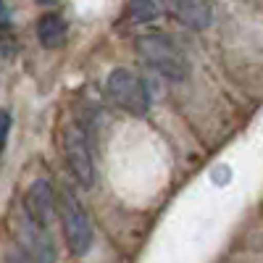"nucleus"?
I'll return each mask as SVG.
<instances>
[{
    "instance_id": "3",
    "label": "nucleus",
    "mask_w": 263,
    "mask_h": 263,
    "mask_svg": "<svg viewBox=\"0 0 263 263\" xmlns=\"http://www.w3.org/2000/svg\"><path fill=\"white\" fill-rule=\"evenodd\" d=\"M105 92L111 98V103H116L121 111L132 116H145L150 108V95H147L145 82L129 69H114L108 74Z\"/></svg>"
},
{
    "instance_id": "12",
    "label": "nucleus",
    "mask_w": 263,
    "mask_h": 263,
    "mask_svg": "<svg viewBox=\"0 0 263 263\" xmlns=\"http://www.w3.org/2000/svg\"><path fill=\"white\" fill-rule=\"evenodd\" d=\"M11 24V13H8V6L6 0H0V27H8Z\"/></svg>"
},
{
    "instance_id": "13",
    "label": "nucleus",
    "mask_w": 263,
    "mask_h": 263,
    "mask_svg": "<svg viewBox=\"0 0 263 263\" xmlns=\"http://www.w3.org/2000/svg\"><path fill=\"white\" fill-rule=\"evenodd\" d=\"M40 3H55V0H40Z\"/></svg>"
},
{
    "instance_id": "2",
    "label": "nucleus",
    "mask_w": 263,
    "mask_h": 263,
    "mask_svg": "<svg viewBox=\"0 0 263 263\" xmlns=\"http://www.w3.org/2000/svg\"><path fill=\"white\" fill-rule=\"evenodd\" d=\"M58 216H61V227H63V237H66L69 250L74 255H84L92 245V227H90V218H87V211L79 203V197L66 187L58 195Z\"/></svg>"
},
{
    "instance_id": "6",
    "label": "nucleus",
    "mask_w": 263,
    "mask_h": 263,
    "mask_svg": "<svg viewBox=\"0 0 263 263\" xmlns=\"http://www.w3.org/2000/svg\"><path fill=\"white\" fill-rule=\"evenodd\" d=\"M161 6L179 21V24L190 29H205L211 27V3L208 0H161Z\"/></svg>"
},
{
    "instance_id": "9",
    "label": "nucleus",
    "mask_w": 263,
    "mask_h": 263,
    "mask_svg": "<svg viewBox=\"0 0 263 263\" xmlns=\"http://www.w3.org/2000/svg\"><path fill=\"white\" fill-rule=\"evenodd\" d=\"M126 13L132 21L142 24V21H153L158 16V6H156V0H129Z\"/></svg>"
},
{
    "instance_id": "7",
    "label": "nucleus",
    "mask_w": 263,
    "mask_h": 263,
    "mask_svg": "<svg viewBox=\"0 0 263 263\" xmlns=\"http://www.w3.org/2000/svg\"><path fill=\"white\" fill-rule=\"evenodd\" d=\"M21 237H24V250L32 255L34 263H55V245L48 229L32 224L27 218V224L21 227Z\"/></svg>"
},
{
    "instance_id": "11",
    "label": "nucleus",
    "mask_w": 263,
    "mask_h": 263,
    "mask_svg": "<svg viewBox=\"0 0 263 263\" xmlns=\"http://www.w3.org/2000/svg\"><path fill=\"white\" fill-rule=\"evenodd\" d=\"M8 263H34V260H32V255H29L24 248H16V250L8 255Z\"/></svg>"
},
{
    "instance_id": "8",
    "label": "nucleus",
    "mask_w": 263,
    "mask_h": 263,
    "mask_svg": "<svg viewBox=\"0 0 263 263\" xmlns=\"http://www.w3.org/2000/svg\"><path fill=\"white\" fill-rule=\"evenodd\" d=\"M37 37L45 48H61L66 42V21L58 13L42 16L40 24H37Z\"/></svg>"
},
{
    "instance_id": "10",
    "label": "nucleus",
    "mask_w": 263,
    "mask_h": 263,
    "mask_svg": "<svg viewBox=\"0 0 263 263\" xmlns=\"http://www.w3.org/2000/svg\"><path fill=\"white\" fill-rule=\"evenodd\" d=\"M11 124H13L11 111H6V108H0V150L6 147V140H8V135H11Z\"/></svg>"
},
{
    "instance_id": "4",
    "label": "nucleus",
    "mask_w": 263,
    "mask_h": 263,
    "mask_svg": "<svg viewBox=\"0 0 263 263\" xmlns=\"http://www.w3.org/2000/svg\"><path fill=\"white\" fill-rule=\"evenodd\" d=\"M63 156L69 163V171L74 174V179L90 190L95 184V166H92V153H90V142L87 135L79 126L66 129L63 135Z\"/></svg>"
},
{
    "instance_id": "1",
    "label": "nucleus",
    "mask_w": 263,
    "mask_h": 263,
    "mask_svg": "<svg viewBox=\"0 0 263 263\" xmlns=\"http://www.w3.org/2000/svg\"><path fill=\"white\" fill-rule=\"evenodd\" d=\"M135 48H137V55L145 61V66H150L156 74L171 82H182L190 74V63L184 53L166 34H145L137 40Z\"/></svg>"
},
{
    "instance_id": "5",
    "label": "nucleus",
    "mask_w": 263,
    "mask_h": 263,
    "mask_svg": "<svg viewBox=\"0 0 263 263\" xmlns=\"http://www.w3.org/2000/svg\"><path fill=\"white\" fill-rule=\"evenodd\" d=\"M24 208H27V218H29L32 224L48 229L50 218H53V211H55L53 187L45 179L32 182V187L27 190V197H24Z\"/></svg>"
}]
</instances>
